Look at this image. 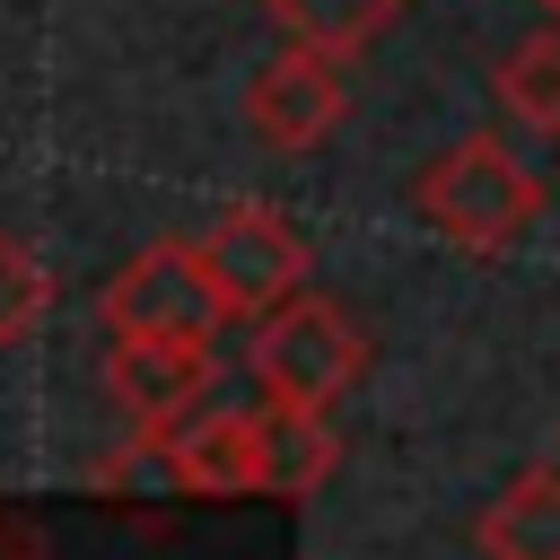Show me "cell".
Segmentation results:
<instances>
[{
    "label": "cell",
    "instance_id": "cell-5",
    "mask_svg": "<svg viewBox=\"0 0 560 560\" xmlns=\"http://www.w3.org/2000/svg\"><path fill=\"white\" fill-rule=\"evenodd\" d=\"M332 114H341V52L324 44H289L245 79V131L262 149H306L332 131Z\"/></svg>",
    "mask_w": 560,
    "mask_h": 560
},
{
    "label": "cell",
    "instance_id": "cell-2",
    "mask_svg": "<svg viewBox=\"0 0 560 560\" xmlns=\"http://www.w3.org/2000/svg\"><path fill=\"white\" fill-rule=\"evenodd\" d=\"M105 324H114V341H210V332L228 324V306H219V289H210L201 245H184V236L140 245V254L105 280Z\"/></svg>",
    "mask_w": 560,
    "mask_h": 560
},
{
    "label": "cell",
    "instance_id": "cell-6",
    "mask_svg": "<svg viewBox=\"0 0 560 560\" xmlns=\"http://www.w3.org/2000/svg\"><path fill=\"white\" fill-rule=\"evenodd\" d=\"M105 394L122 402L131 429H175L210 394V341H114Z\"/></svg>",
    "mask_w": 560,
    "mask_h": 560
},
{
    "label": "cell",
    "instance_id": "cell-9",
    "mask_svg": "<svg viewBox=\"0 0 560 560\" xmlns=\"http://www.w3.org/2000/svg\"><path fill=\"white\" fill-rule=\"evenodd\" d=\"M472 542H481V560H560V464L516 472V481L481 508Z\"/></svg>",
    "mask_w": 560,
    "mask_h": 560
},
{
    "label": "cell",
    "instance_id": "cell-11",
    "mask_svg": "<svg viewBox=\"0 0 560 560\" xmlns=\"http://www.w3.org/2000/svg\"><path fill=\"white\" fill-rule=\"evenodd\" d=\"M499 96L525 131H560V26L525 35L508 61H499Z\"/></svg>",
    "mask_w": 560,
    "mask_h": 560
},
{
    "label": "cell",
    "instance_id": "cell-10",
    "mask_svg": "<svg viewBox=\"0 0 560 560\" xmlns=\"http://www.w3.org/2000/svg\"><path fill=\"white\" fill-rule=\"evenodd\" d=\"M411 0H262V18L289 35V44H324V52H359L368 35H385Z\"/></svg>",
    "mask_w": 560,
    "mask_h": 560
},
{
    "label": "cell",
    "instance_id": "cell-12",
    "mask_svg": "<svg viewBox=\"0 0 560 560\" xmlns=\"http://www.w3.org/2000/svg\"><path fill=\"white\" fill-rule=\"evenodd\" d=\"M44 306H52V271H44V254H35L18 228H0V350H18V341L44 324Z\"/></svg>",
    "mask_w": 560,
    "mask_h": 560
},
{
    "label": "cell",
    "instance_id": "cell-13",
    "mask_svg": "<svg viewBox=\"0 0 560 560\" xmlns=\"http://www.w3.org/2000/svg\"><path fill=\"white\" fill-rule=\"evenodd\" d=\"M534 9H551V26H560V0H534Z\"/></svg>",
    "mask_w": 560,
    "mask_h": 560
},
{
    "label": "cell",
    "instance_id": "cell-8",
    "mask_svg": "<svg viewBox=\"0 0 560 560\" xmlns=\"http://www.w3.org/2000/svg\"><path fill=\"white\" fill-rule=\"evenodd\" d=\"M254 446H262V490H271V499L324 490V472H332V455H341L332 429H324V411H315V402H280V394H262Z\"/></svg>",
    "mask_w": 560,
    "mask_h": 560
},
{
    "label": "cell",
    "instance_id": "cell-4",
    "mask_svg": "<svg viewBox=\"0 0 560 560\" xmlns=\"http://www.w3.org/2000/svg\"><path fill=\"white\" fill-rule=\"evenodd\" d=\"M201 262H210L219 306L245 315V324L306 289V236H298L271 201H219L210 228H201Z\"/></svg>",
    "mask_w": 560,
    "mask_h": 560
},
{
    "label": "cell",
    "instance_id": "cell-3",
    "mask_svg": "<svg viewBox=\"0 0 560 560\" xmlns=\"http://www.w3.org/2000/svg\"><path fill=\"white\" fill-rule=\"evenodd\" d=\"M245 368H254L262 394H280V402H315V411H324V402L359 376V332H350V315H341L332 298L298 289V298H280L271 315H254Z\"/></svg>",
    "mask_w": 560,
    "mask_h": 560
},
{
    "label": "cell",
    "instance_id": "cell-1",
    "mask_svg": "<svg viewBox=\"0 0 560 560\" xmlns=\"http://www.w3.org/2000/svg\"><path fill=\"white\" fill-rule=\"evenodd\" d=\"M411 201H420V219H429L446 245H464V254H499V245H516V236L534 228V210H542L525 158H516L508 140H490V131L455 140V149L420 175Z\"/></svg>",
    "mask_w": 560,
    "mask_h": 560
},
{
    "label": "cell",
    "instance_id": "cell-7",
    "mask_svg": "<svg viewBox=\"0 0 560 560\" xmlns=\"http://www.w3.org/2000/svg\"><path fill=\"white\" fill-rule=\"evenodd\" d=\"M166 472L192 499H245L262 490V446H254V411H201L166 429Z\"/></svg>",
    "mask_w": 560,
    "mask_h": 560
}]
</instances>
